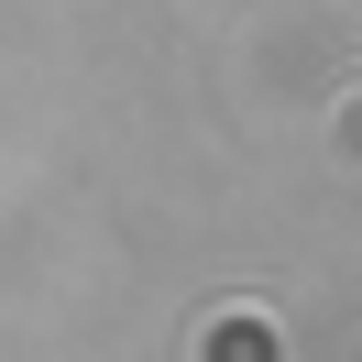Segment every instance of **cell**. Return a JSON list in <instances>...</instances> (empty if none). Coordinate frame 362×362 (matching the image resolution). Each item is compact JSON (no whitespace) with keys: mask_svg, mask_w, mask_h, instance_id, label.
<instances>
[{"mask_svg":"<svg viewBox=\"0 0 362 362\" xmlns=\"http://www.w3.org/2000/svg\"><path fill=\"white\" fill-rule=\"evenodd\" d=\"M198 362H274V329H264V318H230V329H220V318H209V340H198Z\"/></svg>","mask_w":362,"mask_h":362,"instance_id":"1","label":"cell"},{"mask_svg":"<svg viewBox=\"0 0 362 362\" xmlns=\"http://www.w3.org/2000/svg\"><path fill=\"white\" fill-rule=\"evenodd\" d=\"M351 154H362V110H351Z\"/></svg>","mask_w":362,"mask_h":362,"instance_id":"2","label":"cell"}]
</instances>
